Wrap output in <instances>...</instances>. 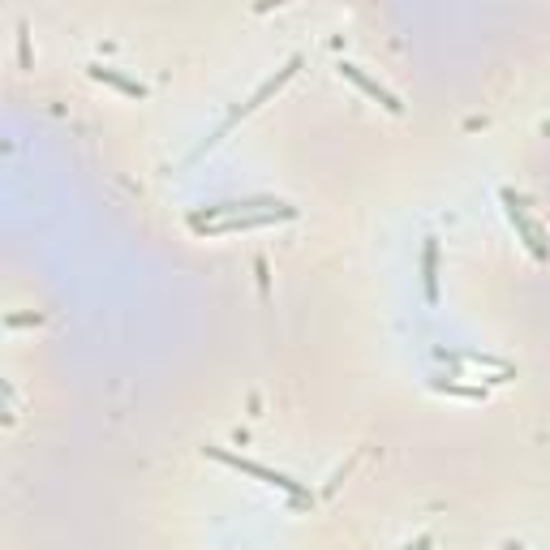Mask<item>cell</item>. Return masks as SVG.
I'll use <instances>...</instances> for the list:
<instances>
[{
	"label": "cell",
	"instance_id": "cell-1",
	"mask_svg": "<svg viewBox=\"0 0 550 550\" xmlns=\"http://www.w3.org/2000/svg\"><path fill=\"white\" fill-rule=\"evenodd\" d=\"M301 65H306V56H288V61H284L280 69H275V74H271V78H267L263 86H258V91H254L250 99H245V104H237L233 112H228V117H224V125H220V129H215V134H211V138H202V142H198V147L190 151V159H185V164H194V159H202V155H207V151L215 147V142H220V138L228 134V129H233V125H237V121H245V117H254V112H258V108H263V104H267V99H275V95H280V91H284V86H288V82H293V78H297V69H301Z\"/></svg>",
	"mask_w": 550,
	"mask_h": 550
},
{
	"label": "cell",
	"instance_id": "cell-2",
	"mask_svg": "<svg viewBox=\"0 0 550 550\" xmlns=\"http://www.w3.org/2000/svg\"><path fill=\"white\" fill-rule=\"evenodd\" d=\"M202 456H207V460H220V465L237 469V473H250V477H258V482H263V486L280 490V495H284L288 503H293L297 512L314 508V490H310L306 482H297V477L280 473V469H267V465H258V460H250V456H233V452H224V447H202Z\"/></svg>",
	"mask_w": 550,
	"mask_h": 550
},
{
	"label": "cell",
	"instance_id": "cell-3",
	"mask_svg": "<svg viewBox=\"0 0 550 550\" xmlns=\"http://www.w3.org/2000/svg\"><path fill=\"white\" fill-rule=\"evenodd\" d=\"M499 202H503V215H508V224L516 228V237L525 241V250L538 258V263H550V241H546V228L542 220L529 211V198L525 194H516L512 185H503L499 190Z\"/></svg>",
	"mask_w": 550,
	"mask_h": 550
},
{
	"label": "cell",
	"instance_id": "cell-4",
	"mask_svg": "<svg viewBox=\"0 0 550 550\" xmlns=\"http://www.w3.org/2000/svg\"><path fill=\"white\" fill-rule=\"evenodd\" d=\"M284 198H267V194H254V198H224V202H202L185 215L190 233H202V228L220 224V220H237V215H254V211H275Z\"/></svg>",
	"mask_w": 550,
	"mask_h": 550
},
{
	"label": "cell",
	"instance_id": "cell-5",
	"mask_svg": "<svg viewBox=\"0 0 550 550\" xmlns=\"http://www.w3.org/2000/svg\"><path fill=\"white\" fill-rule=\"evenodd\" d=\"M297 207L293 202H280L275 211H254V215H237V220H220V224H211V228H202L198 237H233V233H254V228H271V224H288V220H297Z\"/></svg>",
	"mask_w": 550,
	"mask_h": 550
},
{
	"label": "cell",
	"instance_id": "cell-6",
	"mask_svg": "<svg viewBox=\"0 0 550 550\" xmlns=\"http://www.w3.org/2000/svg\"><path fill=\"white\" fill-rule=\"evenodd\" d=\"M340 78H349V82L357 86L361 95H370L374 104H379V108H387V112H392V117H400V112H404L400 95H396V91H387V86H383L379 78H370V74H366V69H361L357 61H340Z\"/></svg>",
	"mask_w": 550,
	"mask_h": 550
},
{
	"label": "cell",
	"instance_id": "cell-7",
	"mask_svg": "<svg viewBox=\"0 0 550 550\" xmlns=\"http://www.w3.org/2000/svg\"><path fill=\"white\" fill-rule=\"evenodd\" d=\"M86 74H91L95 82H104V86H112V91H121V95H129V99H147L151 91H147V82H138V78H129V74H121L117 65H86Z\"/></svg>",
	"mask_w": 550,
	"mask_h": 550
},
{
	"label": "cell",
	"instance_id": "cell-8",
	"mask_svg": "<svg viewBox=\"0 0 550 550\" xmlns=\"http://www.w3.org/2000/svg\"><path fill=\"white\" fill-rule=\"evenodd\" d=\"M422 293L439 306V237H422Z\"/></svg>",
	"mask_w": 550,
	"mask_h": 550
},
{
	"label": "cell",
	"instance_id": "cell-9",
	"mask_svg": "<svg viewBox=\"0 0 550 550\" xmlns=\"http://www.w3.org/2000/svg\"><path fill=\"white\" fill-rule=\"evenodd\" d=\"M434 357H439V361H460V366H477V370H482V366L512 370L503 357H490V353H469V349H434Z\"/></svg>",
	"mask_w": 550,
	"mask_h": 550
},
{
	"label": "cell",
	"instance_id": "cell-10",
	"mask_svg": "<svg viewBox=\"0 0 550 550\" xmlns=\"http://www.w3.org/2000/svg\"><path fill=\"white\" fill-rule=\"evenodd\" d=\"M430 392L460 396V400H486V387L482 383H447L443 374H430Z\"/></svg>",
	"mask_w": 550,
	"mask_h": 550
},
{
	"label": "cell",
	"instance_id": "cell-11",
	"mask_svg": "<svg viewBox=\"0 0 550 550\" xmlns=\"http://www.w3.org/2000/svg\"><path fill=\"white\" fill-rule=\"evenodd\" d=\"M404 550H430V538H417V542H409Z\"/></svg>",
	"mask_w": 550,
	"mask_h": 550
}]
</instances>
